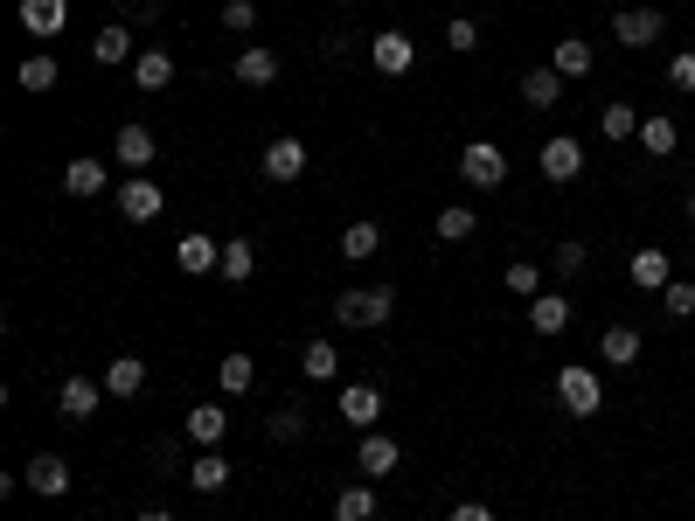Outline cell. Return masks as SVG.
Segmentation results:
<instances>
[{
	"instance_id": "1",
	"label": "cell",
	"mask_w": 695,
	"mask_h": 521,
	"mask_svg": "<svg viewBox=\"0 0 695 521\" xmlns=\"http://www.w3.org/2000/svg\"><path fill=\"white\" fill-rule=\"evenodd\" d=\"M556 403L571 417H599L605 410V376L584 369V361H571V369H556Z\"/></svg>"
},
{
	"instance_id": "2",
	"label": "cell",
	"mask_w": 695,
	"mask_h": 521,
	"mask_svg": "<svg viewBox=\"0 0 695 521\" xmlns=\"http://www.w3.org/2000/svg\"><path fill=\"white\" fill-rule=\"evenodd\" d=\"M390 313H397L390 285H369V293H341L334 299V320L341 327H390Z\"/></svg>"
},
{
	"instance_id": "3",
	"label": "cell",
	"mask_w": 695,
	"mask_h": 521,
	"mask_svg": "<svg viewBox=\"0 0 695 521\" xmlns=\"http://www.w3.org/2000/svg\"><path fill=\"white\" fill-rule=\"evenodd\" d=\"M459 181H467V188H501L508 181V153L494 140H467L459 146Z\"/></svg>"
},
{
	"instance_id": "4",
	"label": "cell",
	"mask_w": 695,
	"mask_h": 521,
	"mask_svg": "<svg viewBox=\"0 0 695 521\" xmlns=\"http://www.w3.org/2000/svg\"><path fill=\"white\" fill-rule=\"evenodd\" d=\"M119 216H125V223H161V216H167V195H161V181L133 174V181L119 188Z\"/></svg>"
},
{
	"instance_id": "5",
	"label": "cell",
	"mask_w": 695,
	"mask_h": 521,
	"mask_svg": "<svg viewBox=\"0 0 695 521\" xmlns=\"http://www.w3.org/2000/svg\"><path fill=\"white\" fill-rule=\"evenodd\" d=\"M535 161H543V181H556V188H571V181L584 174V146H578L571 133H550Z\"/></svg>"
},
{
	"instance_id": "6",
	"label": "cell",
	"mask_w": 695,
	"mask_h": 521,
	"mask_svg": "<svg viewBox=\"0 0 695 521\" xmlns=\"http://www.w3.org/2000/svg\"><path fill=\"white\" fill-rule=\"evenodd\" d=\"M661 35H667L661 8H620V14H612V42H626V49H647Z\"/></svg>"
},
{
	"instance_id": "7",
	"label": "cell",
	"mask_w": 695,
	"mask_h": 521,
	"mask_svg": "<svg viewBox=\"0 0 695 521\" xmlns=\"http://www.w3.org/2000/svg\"><path fill=\"white\" fill-rule=\"evenodd\" d=\"M626 278L640 285V293H667V285H675V257H667L661 244H647V251L626 257Z\"/></svg>"
},
{
	"instance_id": "8",
	"label": "cell",
	"mask_w": 695,
	"mask_h": 521,
	"mask_svg": "<svg viewBox=\"0 0 695 521\" xmlns=\"http://www.w3.org/2000/svg\"><path fill=\"white\" fill-rule=\"evenodd\" d=\"M355 459H362V480H390L403 466V446L390 431H362V446H355Z\"/></svg>"
},
{
	"instance_id": "9",
	"label": "cell",
	"mask_w": 695,
	"mask_h": 521,
	"mask_svg": "<svg viewBox=\"0 0 695 521\" xmlns=\"http://www.w3.org/2000/svg\"><path fill=\"white\" fill-rule=\"evenodd\" d=\"M112 153H119V167L125 174H146L153 161H161V146H153V133L133 119V125H119V140H112Z\"/></svg>"
},
{
	"instance_id": "10",
	"label": "cell",
	"mask_w": 695,
	"mask_h": 521,
	"mask_svg": "<svg viewBox=\"0 0 695 521\" xmlns=\"http://www.w3.org/2000/svg\"><path fill=\"white\" fill-rule=\"evenodd\" d=\"M341 417L355 431H376L382 425V382H348L341 389Z\"/></svg>"
},
{
	"instance_id": "11",
	"label": "cell",
	"mask_w": 695,
	"mask_h": 521,
	"mask_svg": "<svg viewBox=\"0 0 695 521\" xmlns=\"http://www.w3.org/2000/svg\"><path fill=\"white\" fill-rule=\"evenodd\" d=\"M369 57H376L382 76H410V63H418V42H410L403 29H382V35L369 42Z\"/></svg>"
},
{
	"instance_id": "12",
	"label": "cell",
	"mask_w": 695,
	"mask_h": 521,
	"mask_svg": "<svg viewBox=\"0 0 695 521\" xmlns=\"http://www.w3.org/2000/svg\"><path fill=\"white\" fill-rule=\"evenodd\" d=\"M21 480H29V487L42 493V501H63V493H70V459H63V452H35Z\"/></svg>"
},
{
	"instance_id": "13",
	"label": "cell",
	"mask_w": 695,
	"mask_h": 521,
	"mask_svg": "<svg viewBox=\"0 0 695 521\" xmlns=\"http://www.w3.org/2000/svg\"><path fill=\"white\" fill-rule=\"evenodd\" d=\"M63 188H70L76 202H91V195H105V188H112V167L98 161V153H76V161L63 167Z\"/></svg>"
},
{
	"instance_id": "14",
	"label": "cell",
	"mask_w": 695,
	"mask_h": 521,
	"mask_svg": "<svg viewBox=\"0 0 695 521\" xmlns=\"http://www.w3.org/2000/svg\"><path fill=\"white\" fill-rule=\"evenodd\" d=\"M174 265H182L188 278H209V272H223V244H209L202 229H188V237L174 244Z\"/></svg>"
},
{
	"instance_id": "15",
	"label": "cell",
	"mask_w": 695,
	"mask_h": 521,
	"mask_svg": "<svg viewBox=\"0 0 695 521\" xmlns=\"http://www.w3.org/2000/svg\"><path fill=\"white\" fill-rule=\"evenodd\" d=\"M182 431L195 438V446H202V452H216V446H223V438H229V410H223V403H195Z\"/></svg>"
},
{
	"instance_id": "16",
	"label": "cell",
	"mask_w": 695,
	"mask_h": 521,
	"mask_svg": "<svg viewBox=\"0 0 695 521\" xmlns=\"http://www.w3.org/2000/svg\"><path fill=\"white\" fill-rule=\"evenodd\" d=\"M98 389H105V382H91V376H63L57 410L70 417V425H84V417H98Z\"/></svg>"
},
{
	"instance_id": "17",
	"label": "cell",
	"mask_w": 695,
	"mask_h": 521,
	"mask_svg": "<svg viewBox=\"0 0 695 521\" xmlns=\"http://www.w3.org/2000/svg\"><path fill=\"white\" fill-rule=\"evenodd\" d=\"M529 327L543 334V341H556V334L571 327V299H563V293H535L529 299Z\"/></svg>"
},
{
	"instance_id": "18",
	"label": "cell",
	"mask_w": 695,
	"mask_h": 521,
	"mask_svg": "<svg viewBox=\"0 0 695 521\" xmlns=\"http://www.w3.org/2000/svg\"><path fill=\"white\" fill-rule=\"evenodd\" d=\"M299 174H306V140H293V133L272 140L265 146V181H299Z\"/></svg>"
},
{
	"instance_id": "19",
	"label": "cell",
	"mask_w": 695,
	"mask_h": 521,
	"mask_svg": "<svg viewBox=\"0 0 695 521\" xmlns=\"http://www.w3.org/2000/svg\"><path fill=\"white\" fill-rule=\"evenodd\" d=\"M63 21H70V0H21V29L29 35H63Z\"/></svg>"
},
{
	"instance_id": "20",
	"label": "cell",
	"mask_w": 695,
	"mask_h": 521,
	"mask_svg": "<svg viewBox=\"0 0 695 521\" xmlns=\"http://www.w3.org/2000/svg\"><path fill=\"white\" fill-rule=\"evenodd\" d=\"M599 361H605V369H626V361H640V327L612 320V327L599 334Z\"/></svg>"
},
{
	"instance_id": "21",
	"label": "cell",
	"mask_w": 695,
	"mask_h": 521,
	"mask_svg": "<svg viewBox=\"0 0 695 521\" xmlns=\"http://www.w3.org/2000/svg\"><path fill=\"white\" fill-rule=\"evenodd\" d=\"M278 76V49H265V42H251V49H237V84H251V91H265Z\"/></svg>"
},
{
	"instance_id": "22",
	"label": "cell",
	"mask_w": 695,
	"mask_h": 521,
	"mask_svg": "<svg viewBox=\"0 0 695 521\" xmlns=\"http://www.w3.org/2000/svg\"><path fill=\"white\" fill-rule=\"evenodd\" d=\"M133 84L153 98V91H167L174 84V57H167V49H140V57H133Z\"/></svg>"
},
{
	"instance_id": "23",
	"label": "cell",
	"mask_w": 695,
	"mask_h": 521,
	"mask_svg": "<svg viewBox=\"0 0 695 521\" xmlns=\"http://www.w3.org/2000/svg\"><path fill=\"white\" fill-rule=\"evenodd\" d=\"M98 382H105V397H140V389H146V361L140 355H119Z\"/></svg>"
},
{
	"instance_id": "24",
	"label": "cell",
	"mask_w": 695,
	"mask_h": 521,
	"mask_svg": "<svg viewBox=\"0 0 695 521\" xmlns=\"http://www.w3.org/2000/svg\"><path fill=\"white\" fill-rule=\"evenodd\" d=\"M522 98L535 104V112H550V104H563V70H556V63L529 70V76H522Z\"/></svg>"
},
{
	"instance_id": "25",
	"label": "cell",
	"mask_w": 695,
	"mask_h": 521,
	"mask_svg": "<svg viewBox=\"0 0 695 521\" xmlns=\"http://www.w3.org/2000/svg\"><path fill=\"white\" fill-rule=\"evenodd\" d=\"M376 251H382V223L376 216H362V223L341 229V257H348V265H362V257H376Z\"/></svg>"
},
{
	"instance_id": "26",
	"label": "cell",
	"mask_w": 695,
	"mask_h": 521,
	"mask_svg": "<svg viewBox=\"0 0 695 521\" xmlns=\"http://www.w3.org/2000/svg\"><path fill=\"white\" fill-rule=\"evenodd\" d=\"M640 146H647V153H654V161H667V153H675V146H682V125H675V119H667V112H654V119H640Z\"/></svg>"
},
{
	"instance_id": "27",
	"label": "cell",
	"mask_w": 695,
	"mask_h": 521,
	"mask_svg": "<svg viewBox=\"0 0 695 521\" xmlns=\"http://www.w3.org/2000/svg\"><path fill=\"white\" fill-rule=\"evenodd\" d=\"M251 382H257V361H251L244 348H229V355H223V369H216V389H223V397H244Z\"/></svg>"
},
{
	"instance_id": "28",
	"label": "cell",
	"mask_w": 695,
	"mask_h": 521,
	"mask_svg": "<svg viewBox=\"0 0 695 521\" xmlns=\"http://www.w3.org/2000/svg\"><path fill=\"white\" fill-rule=\"evenodd\" d=\"M91 57H98V63H133V57H140V49H133V29H125V21H112V29H98Z\"/></svg>"
},
{
	"instance_id": "29",
	"label": "cell",
	"mask_w": 695,
	"mask_h": 521,
	"mask_svg": "<svg viewBox=\"0 0 695 521\" xmlns=\"http://www.w3.org/2000/svg\"><path fill=\"white\" fill-rule=\"evenodd\" d=\"M188 487H195V493H223V487H229V459H223V452H202V459L188 466Z\"/></svg>"
},
{
	"instance_id": "30",
	"label": "cell",
	"mask_w": 695,
	"mask_h": 521,
	"mask_svg": "<svg viewBox=\"0 0 695 521\" xmlns=\"http://www.w3.org/2000/svg\"><path fill=\"white\" fill-rule=\"evenodd\" d=\"M599 133H605L612 146H620V140H640V112H633L626 98H612V104H605V119H599Z\"/></svg>"
},
{
	"instance_id": "31",
	"label": "cell",
	"mask_w": 695,
	"mask_h": 521,
	"mask_svg": "<svg viewBox=\"0 0 695 521\" xmlns=\"http://www.w3.org/2000/svg\"><path fill=\"white\" fill-rule=\"evenodd\" d=\"M299 376H314V382L341 376V348H334V341H306V355H299Z\"/></svg>"
},
{
	"instance_id": "32",
	"label": "cell",
	"mask_w": 695,
	"mask_h": 521,
	"mask_svg": "<svg viewBox=\"0 0 695 521\" xmlns=\"http://www.w3.org/2000/svg\"><path fill=\"white\" fill-rule=\"evenodd\" d=\"M334 521H376V480H369V487H341Z\"/></svg>"
},
{
	"instance_id": "33",
	"label": "cell",
	"mask_w": 695,
	"mask_h": 521,
	"mask_svg": "<svg viewBox=\"0 0 695 521\" xmlns=\"http://www.w3.org/2000/svg\"><path fill=\"white\" fill-rule=\"evenodd\" d=\"M550 63H556L563 76H591V63H599V57H591V42H584V35H563Z\"/></svg>"
},
{
	"instance_id": "34",
	"label": "cell",
	"mask_w": 695,
	"mask_h": 521,
	"mask_svg": "<svg viewBox=\"0 0 695 521\" xmlns=\"http://www.w3.org/2000/svg\"><path fill=\"white\" fill-rule=\"evenodd\" d=\"M251 272H257V251H251V237H229V244H223V272H216V278L244 285Z\"/></svg>"
},
{
	"instance_id": "35",
	"label": "cell",
	"mask_w": 695,
	"mask_h": 521,
	"mask_svg": "<svg viewBox=\"0 0 695 521\" xmlns=\"http://www.w3.org/2000/svg\"><path fill=\"white\" fill-rule=\"evenodd\" d=\"M473 223H480V216H473V208H459V202L431 216V229H439V244H467V237H473Z\"/></svg>"
},
{
	"instance_id": "36",
	"label": "cell",
	"mask_w": 695,
	"mask_h": 521,
	"mask_svg": "<svg viewBox=\"0 0 695 521\" xmlns=\"http://www.w3.org/2000/svg\"><path fill=\"white\" fill-rule=\"evenodd\" d=\"M57 57H29V63H21V91H57Z\"/></svg>"
},
{
	"instance_id": "37",
	"label": "cell",
	"mask_w": 695,
	"mask_h": 521,
	"mask_svg": "<svg viewBox=\"0 0 695 521\" xmlns=\"http://www.w3.org/2000/svg\"><path fill=\"white\" fill-rule=\"evenodd\" d=\"M446 49L473 57V49H480V21H473V14H452V21H446Z\"/></svg>"
},
{
	"instance_id": "38",
	"label": "cell",
	"mask_w": 695,
	"mask_h": 521,
	"mask_svg": "<svg viewBox=\"0 0 695 521\" xmlns=\"http://www.w3.org/2000/svg\"><path fill=\"white\" fill-rule=\"evenodd\" d=\"M265 438H272V446H293V438H306V417H299V410H272Z\"/></svg>"
},
{
	"instance_id": "39",
	"label": "cell",
	"mask_w": 695,
	"mask_h": 521,
	"mask_svg": "<svg viewBox=\"0 0 695 521\" xmlns=\"http://www.w3.org/2000/svg\"><path fill=\"white\" fill-rule=\"evenodd\" d=\"M661 313H667V320H688V313H695V285H688V278H675V285L661 293Z\"/></svg>"
},
{
	"instance_id": "40",
	"label": "cell",
	"mask_w": 695,
	"mask_h": 521,
	"mask_svg": "<svg viewBox=\"0 0 695 521\" xmlns=\"http://www.w3.org/2000/svg\"><path fill=\"white\" fill-rule=\"evenodd\" d=\"M584 265H591V257H584V244H578V237H571V244H556V251H550V272H556V278H578Z\"/></svg>"
},
{
	"instance_id": "41",
	"label": "cell",
	"mask_w": 695,
	"mask_h": 521,
	"mask_svg": "<svg viewBox=\"0 0 695 521\" xmlns=\"http://www.w3.org/2000/svg\"><path fill=\"white\" fill-rule=\"evenodd\" d=\"M501 278H508V293H522V299H535V293H543V265H508Z\"/></svg>"
},
{
	"instance_id": "42",
	"label": "cell",
	"mask_w": 695,
	"mask_h": 521,
	"mask_svg": "<svg viewBox=\"0 0 695 521\" xmlns=\"http://www.w3.org/2000/svg\"><path fill=\"white\" fill-rule=\"evenodd\" d=\"M223 29L229 35H251L257 29V8H251V0H223Z\"/></svg>"
},
{
	"instance_id": "43",
	"label": "cell",
	"mask_w": 695,
	"mask_h": 521,
	"mask_svg": "<svg viewBox=\"0 0 695 521\" xmlns=\"http://www.w3.org/2000/svg\"><path fill=\"white\" fill-rule=\"evenodd\" d=\"M667 84H675V91H688V98H695V49H682V57H675V63H667Z\"/></svg>"
},
{
	"instance_id": "44",
	"label": "cell",
	"mask_w": 695,
	"mask_h": 521,
	"mask_svg": "<svg viewBox=\"0 0 695 521\" xmlns=\"http://www.w3.org/2000/svg\"><path fill=\"white\" fill-rule=\"evenodd\" d=\"M446 521H494V508H487V501H459Z\"/></svg>"
},
{
	"instance_id": "45",
	"label": "cell",
	"mask_w": 695,
	"mask_h": 521,
	"mask_svg": "<svg viewBox=\"0 0 695 521\" xmlns=\"http://www.w3.org/2000/svg\"><path fill=\"white\" fill-rule=\"evenodd\" d=\"M153 473H182V452H174V446H153Z\"/></svg>"
},
{
	"instance_id": "46",
	"label": "cell",
	"mask_w": 695,
	"mask_h": 521,
	"mask_svg": "<svg viewBox=\"0 0 695 521\" xmlns=\"http://www.w3.org/2000/svg\"><path fill=\"white\" fill-rule=\"evenodd\" d=\"M140 521H174V514H167V508H146V514H140Z\"/></svg>"
},
{
	"instance_id": "47",
	"label": "cell",
	"mask_w": 695,
	"mask_h": 521,
	"mask_svg": "<svg viewBox=\"0 0 695 521\" xmlns=\"http://www.w3.org/2000/svg\"><path fill=\"white\" fill-rule=\"evenodd\" d=\"M688 223H695V188H688Z\"/></svg>"
}]
</instances>
